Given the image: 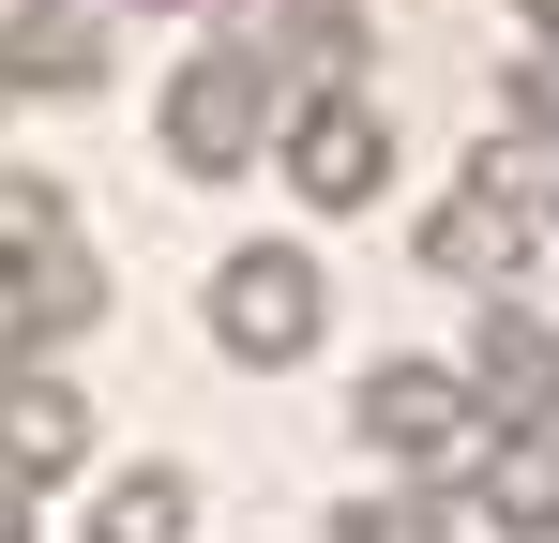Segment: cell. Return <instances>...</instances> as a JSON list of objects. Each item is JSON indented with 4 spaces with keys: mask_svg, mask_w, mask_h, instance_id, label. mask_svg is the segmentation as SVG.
I'll return each mask as SVG.
<instances>
[{
    "mask_svg": "<svg viewBox=\"0 0 559 543\" xmlns=\"http://www.w3.org/2000/svg\"><path fill=\"white\" fill-rule=\"evenodd\" d=\"M273 136H287L273 46H197L182 76H167V167H182V181H242Z\"/></svg>",
    "mask_w": 559,
    "mask_h": 543,
    "instance_id": "1",
    "label": "cell"
},
{
    "mask_svg": "<svg viewBox=\"0 0 559 543\" xmlns=\"http://www.w3.org/2000/svg\"><path fill=\"white\" fill-rule=\"evenodd\" d=\"M348 423H364L378 468H468L484 452V393H468V362H378L364 393H348Z\"/></svg>",
    "mask_w": 559,
    "mask_h": 543,
    "instance_id": "2",
    "label": "cell"
},
{
    "mask_svg": "<svg viewBox=\"0 0 559 543\" xmlns=\"http://www.w3.org/2000/svg\"><path fill=\"white\" fill-rule=\"evenodd\" d=\"M318 333H333V287H318L302 242H242V257L212 272V348L227 362H302Z\"/></svg>",
    "mask_w": 559,
    "mask_h": 543,
    "instance_id": "3",
    "label": "cell"
},
{
    "mask_svg": "<svg viewBox=\"0 0 559 543\" xmlns=\"http://www.w3.org/2000/svg\"><path fill=\"white\" fill-rule=\"evenodd\" d=\"M287 181H302V212H364L378 181H393V121H378L364 90H302L287 106Z\"/></svg>",
    "mask_w": 559,
    "mask_h": 543,
    "instance_id": "4",
    "label": "cell"
},
{
    "mask_svg": "<svg viewBox=\"0 0 559 543\" xmlns=\"http://www.w3.org/2000/svg\"><path fill=\"white\" fill-rule=\"evenodd\" d=\"M61 468H92V393L61 362H15L0 377V483H61Z\"/></svg>",
    "mask_w": 559,
    "mask_h": 543,
    "instance_id": "5",
    "label": "cell"
},
{
    "mask_svg": "<svg viewBox=\"0 0 559 543\" xmlns=\"http://www.w3.org/2000/svg\"><path fill=\"white\" fill-rule=\"evenodd\" d=\"M468 393H484L499 423H559V317L484 302V317H468Z\"/></svg>",
    "mask_w": 559,
    "mask_h": 543,
    "instance_id": "6",
    "label": "cell"
},
{
    "mask_svg": "<svg viewBox=\"0 0 559 543\" xmlns=\"http://www.w3.org/2000/svg\"><path fill=\"white\" fill-rule=\"evenodd\" d=\"M92 76H106V15H76V0L0 15V90H92Z\"/></svg>",
    "mask_w": 559,
    "mask_h": 543,
    "instance_id": "7",
    "label": "cell"
},
{
    "mask_svg": "<svg viewBox=\"0 0 559 543\" xmlns=\"http://www.w3.org/2000/svg\"><path fill=\"white\" fill-rule=\"evenodd\" d=\"M182 529H197V483H182V468H121V483L92 498V543H182Z\"/></svg>",
    "mask_w": 559,
    "mask_h": 543,
    "instance_id": "8",
    "label": "cell"
},
{
    "mask_svg": "<svg viewBox=\"0 0 559 543\" xmlns=\"http://www.w3.org/2000/svg\"><path fill=\"white\" fill-rule=\"evenodd\" d=\"M333 543H454V514H439V483H378L333 514Z\"/></svg>",
    "mask_w": 559,
    "mask_h": 543,
    "instance_id": "9",
    "label": "cell"
},
{
    "mask_svg": "<svg viewBox=\"0 0 559 543\" xmlns=\"http://www.w3.org/2000/svg\"><path fill=\"white\" fill-rule=\"evenodd\" d=\"M0 543H31V483H0Z\"/></svg>",
    "mask_w": 559,
    "mask_h": 543,
    "instance_id": "10",
    "label": "cell"
},
{
    "mask_svg": "<svg viewBox=\"0 0 559 543\" xmlns=\"http://www.w3.org/2000/svg\"><path fill=\"white\" fill-rule=\"evenodd\" d=\"M302 15H364V0H302Z\"/></svg>",
    "mask_w": 559,
    "mask_h": 543,
    "instance_id": "11",
    "label": "cell"
},
{
    "mask_svg": "<svg viewBox=\"0 0 559 543\" xmlns=\"http://www.w3.org/2000/svg\"><path fill=\"white\" fill-rule=\"evenodd\" d=\"M0 106H15V90H0Z\"/></svg>",
    "mask_w": 559,
    "mask_h": 543,
    "instance_id": "12",
    "label": "cell"
}]
</instances>
